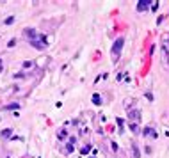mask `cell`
Segmentation results:
<instances>
[{
	"instance_id": "obj_5",
	"label": "cell",
	"mask_w": 169,
	"mask_h": 158,
	"mask_svg": "<svg viewBox=\"0 0 169 158\" xmlns=\"http://www.w3.org/2000/svg\"><path fill=\"white\" fill-rule=\"evenodd\" d=\"M134 156L139 158V149H137V146H134Z\"/></svg>"
},
{
	"instance_id": "obj_1",
	"label": "cell",
	"mask_w": 169,
	"mask_h": 158,
	"mask_svg": "<svg viewBox=\"0 0 169 158\" xmlns=\"http://www.w3.org/2000/svg\"><path fill=\"white\" fill-rule=\"evenodd\" d=\"M25 36L29 37V41H32V44H34L37 50L46 48V41L43 39V36H37L36 30H25Z\"/></svg>"
},
{
	"instance_id": "obj_4",
	"label": "cell",
	"mask_w": 169,
	"mask_h": 158,
	"mask_svg": "<svg viewBox=\"0 0 169 158\" xmlns=\"http://www.w3.org/2000/svg\"><path fill=\"white\" fill-rule=\"evenodd\" d=\"M151 132H153L151 128H144V132H142V133H144V135H151Z\"/></svg>"
},
{
	"instance_id": "obj_3",
	"label": "cell",
	"mask_w": 169,
	"mask_h": 158,
	"mask_svg": "<svg viewBox=\"0 0 169 158\" xmlns=\"http://www.w3.org/2000/svg\"><path fill=\"white\" fill-rule=\"evenodd\" d=\"M148 4H151L150 0H141V2H139V5H137V9H139V11H142V9H146V7H148Z\"/></svg>"
},
{
	"instance_id": "obj_2",
	"label": "cell",
	"mask_w": 169,
	"mask_h": 158,
	"mask_svg": "<svg viewBox=\"0 0 169 158\" xmlns=\"http://www.w3.org/2000/svg\"><path fill=\"white\" fill-rule=\"evenodd\" d=\"M123 43H125V37H118V41L114 43V46H112V55H114V57H118V55H119Z\"/></svg>"
},
{
	"instance_id": "obj_6",
	"label": "cell",
	"mask_w": 169,
	"mask_h": 158,
	"mask_svg": "<svg viewBox=\"0 0 169 158\" xmlns=\"http://www.w3.org/2000/svg\"><path fill=\"white\" fill-rule=\"evenodd\" d=\"M93 100H94V103H96V105H98V103H100V96H98V94H96V96H94V98H93Z\"/></svg>"
}]
</instances>
